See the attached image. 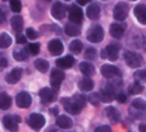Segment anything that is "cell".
I'll return each instance as SVG.
<instances>
[{
    "label": "cell",
    "mask_w": 146,
    "mask_h": 132,
    "mask_svg": "<svg viewBox=\"0 0 146 132\" xmlns=\"http://www.w3.org/2000/svg\"><path fill=\"white\" fill-rule=\"evenodd\" d=\"M86 98L85 95L76 94L72 98H63L62 99V104H63L64 109L69 113V114H78L81 113V110L85 108L86 104Z\"/></svg>",
    "instance_id": "1"
},
{
    "label": "cell",
    "mask_w": 146,
    "mask_h": 132,
    "mask_svg": "<svg viewBox=\"0 0 146 132\" xmlns=\"http://www.w3.org/2000/svg\"><path fill=\"white\" fill-rule=\"evenodd\" d=\"M124 60H126V63L131 68H139L144 63V59H142V56L140 54L135 53V51H129V50L124 53Z\"/></svg>",
    "instance_id": "2"
},
{
    "label": "cell",
    "mask_w": 146,
    "mask_h": 132,
    "mask_svg": "<svg viewBox=\"0 0 146 132\" xmlns=\"http://www.w3.org/2000/svg\"><path fill=\"white\" fill-rule=\"evenodd\" d=\"M45 123H46L45 117L42 114H40V113H32L28 117V126L35 131H40L45 126Z\"/></svg>",
    "instance_id": "3"
},
{
    "label": "cell",
    "mask_w": 146,
    "mask_h": 132,
    "mask_svg": "<svg viewBox=\"0 0 146 132\" xmlns=\"http://www.w3.org/2000/svg\"><path fill=\"white\" fill-rule=\"evenodd\" d=\"M101 58H108L109 60L115 62L117 59L119 58V48L115 45V44H110L108 45L105 49L101 50Z\"/></svg>",
    "instance_id": "4"
},
{
    "label": "cell",
    "mask_w": 146,
    "mask_h": 132,
    "mask_svg": "<svg viewBox=\"0 0 146 132\" xmlns=\"http://www.w3.org/2000/svg\"><path fill=\"white\" fill-rule=\"evenodd\" d=\"M104 38V30L100 26H92L87 32V40L90 42H100Z\"/></svg>",
    "instance_id": "5"
},
{
    "label": "cell",
    "mask_w": 146,
    "mask_h": 132,
    "mask_svg": "<svg viewBox=\"0 0 146 132\" xmlns=\"http://www.w3.org/2000/svg\"><path fill=\"white\" fill-rule=\"evenodd\" d=\"M32 103V98L28 94L27 91H21L19 94H17L15 96V104L18 108H22V109H27L28 107Z\"/></svg>",
    "instance_id": "6"
},
{
    "label": "cell",
    "mask_w": 146,
    "mask_h": 132,
    "mask_svg": "<svg viewBox=\"0 0 146 132\" xmlns=\"http://www.w3.org/2000/svg\"><path fill=\"white\" fill-rule=\"evenodd\" d=\"M21 122V118L18 115H5L3 118V123H4V127L10 132H15L18 131V125Z\"/></svg>",
    "instance_id": "7"
},
{
    "label": "cell",
    "mask_w": 146,
    "mask_h": 132,
    "mask_svg": "<svg viewBox=\"0 0 146 132\" xmlns=\"http://www.w3.org/2000/svg\"><path fill=\"white\" fill-rule=\"evenodd\" d=\"M128 15V5L126 3H118L113 9V17L117 21H124Z\"/></svg>",
    "instance_id": "8"
},
{
    "label": "cell",
    "mask_w": 146,
    "mask_h": 132,
    "mask_svg": "<svg viewBox=\"0 0 146 132\" xmlns=\"http://www.w3.org/2000/svg\"><path fill=\"white\" fill-rule=\"evenodd\" d=\"M68 17L72 23L78 25V23H81L83 19V12L78 5H71V7H69V12H68Z\"/></svg>",
    "instance_id": "9"
},
{
    "label": "cell",
    "mask_w": 146,
    "mask_h": 132,
    "mask_svg": "<svg viewBox=\"0 0 146 132\" xmlns=\"http://www.w3.org/2000/svg\"><path fill=\"white\" fill-rule=\"evenodd\" d=\"M38 96H40L41 101L44 104H50L54 100L56 99V92L54 91L53 89H49V87H44V89L40 90L38 92Z\"/></svg>",
    "instance_id": "10"
},
{
    "label": "cell",
    "mask_w": 146,
    "mask_h": 132,
    "mask_svg": "<svg viewBox=\"0 0 146 132\" xmlns=\"http://www.w3.org/2000/svg\"><path fill=\"white\" fill-rule=\"evenodd\" d=\"M66 12H67L66 4H63L60 1H55L53 4V7H51V15H53V18H55L58 21L63 19L64 15H66Z\"/></svg>",
    "instance_id": "11"
},
{
    "label": "cell",
    "mask_w": 146,
    "mask_h": 132,
    "mask_svg": "<svg viewBox=\"0 0 146 132\" xmlns=\"http://www.w3.org/2000/svg\"><path fill=\"white\" fill-rule=\"evenodd\" d=\"M100 71H101V74H103L105 78H108V80L121 76V71H119V68L111 66V64H104V66L101 67Z\"/></svg>",
    "instance_id": "12"
},
{
    "label": "cell",
    "mask_w": 146,
    "mask_h": 132,
    "mask_svg": "<svg viewBox=\"0 0 146 132\" xmlns=\"http://www.w3.org/2000/svg\"><path fill=\"white\" fill-rule=\"evenodd\" d=\"M64 80V72H62L60 69H53L50 76V84L55 90H58L60 87L62 82Z\"/></svg>",
    "instance_id": "13"
},
{
    "label": "cell",
    "mask_w": 146,
    "mask_h": 132,
    "mask_svg": "<svg viewBox=\"0 0 146 132\" xmlns=\"http://www.w3.org/2000/svg\"><path fill=\"white\" fill-rule=\"evenodd\" d=\"M48 49L51 55H60L64 50V46H63V42H62L59 38H53V40L48 44Z\"/></svg>",
    "instance_id": "14"
},
{
    "label": "cell",
    "mask_w": 146,
    "mask_h": 132,
    "mask_svg": "<svg viewBox=\"0 0 146 132\" xmlns=\"http://www.w3.org/2000/svg\"><path fill=\"white\" fill-rule=\"evenodd\" d=\"M100 100L104 103H111L114 99H115V92H114V89L110 86H105L101 89L100 91Z\"/></svg>",
    "instance_id": "15"
},
{
    "label": "cell",
    "mask_w": 146,
    "mask_h": 132,
    "mask_svg": "<svg viewBox=\"0 0 146 132\" xmlns=\"http://www.w3.org/2000/svg\"><path fill=\"white\" fill-rule=\"evenodd\" d=\"M23 74V71L21 68H13L12 71L9 72V73L5 76V81L8 82V84H17L18 81L21 80V77H22Z\"/></svg>",
    "instance_id": "16"
},
{
    "label": "cell",
    "mask_w": 146,
    "mask_h": 132,
    "mask_svg": "<svg viewBox=\"0 0 146 132\" xmlns=\"http://www.w3.org/2000/svg\"><path fill=\"white\" fill-rule=\"evenodd\" d=\"M133 13H135V17L137 18V21H139L141 25H146V5L145 4L136 5Z\"/></svg>",
    "instance_id": "17"
},
{
    "label": "cell",
    "mask_w": 146,
    "mask_h": 132,
    "mask_svg": "<svg viewBox=\"0 0 146 132\" xmlns=\"http://www.w3.org/2000/svg\"><path fill=\"white\" fill-rule=\"evenodd\" d=\"M55 64L59 67V68L69 69V68H72L73 64H74V58H73L72 55H67V56H64V58L56 59Z\"/></svg>",
    "instance_id": "18"
},
{
    "label": "cell",
    "mask_w": 146,
    "mask_h": 132,
    "mask_svg": "<svg viewBox=\"0 0 146 132\" xmlns=\"http://www.w3.org/2000/svg\"><path fill=\"white\" fill-rule=\"evenodd\" d=\"M100 7H99L98 4H90L87 7V9H86V15H87V18H90V19L95 21L98 19L99 17H100Z\"/></svg>",
    "instance_id": "19"
},
{
    "label": "cell",
    "mask_w": 146,
    "mask_h": 132,
    "mask_svg": "<svg viewBox=\"0 0 146 132\" xmlns=\"http://www.w3.org/2000/svg\"><path fill=\"white\" fill-rule=\"evenodd\" d=\"M109 32H110V36L114 38H122L124 35V26L119 25V23H113L109 28Z\"/></svg>",
    "instance_id": "20"
},
{
    "label": "cell",
    "mask_w": 146,
    "mask_h": 132,
    "mask_svg": "<svg viewBox=\"0 0 146 132\" xmlns=\"http://www.w3.org/2000/svg\"><path fill=\"white\" fill-rule=\"evenodd\" d=\"M104 114H105L111 122H119V119H121V113L114 107H106L105 109H104Z\"/></svg>",
    "instance_id": "21"
},
{
    "label": "cell",
    "mask_w": 146,
    "mask_h": 132,
    "mask_svg": "<svg viewBox=\"0 0 146 132\" xmlns=\"http://www.w3.org/2000/svg\"><path fill=\"white\" fill-rule=\"evenodd\" d=\"M56 126L63 128V130H69L73 126V121L68 115H59V117L56 118Z\"/></svg>",
    "instance_id": "22"
},
{
    "label": "cell",
    "mask_w": 146,
    "mask_h": 132,
    "mask_svg": "<svg viewBox=\"0 0 146 132\" xmlns=\"http://www.w3.org/2000/svg\"><path fill=\"white\" fill-rule=\"evenodd\" d=\"M80 71L82 72V74H85L86 77H90L95 73V67H94L90 62H81L80 63Z\"/></svg>",
    "instance_id": "23"
},
{
    "label": "cell",
    "mask_w": 146,
    "mask_h": 132,
    "mask_svg": "<svg viewBox=\"0 0 146 132\" xmlns=\"http://www.w3.org/2000/svg\"><path fill=\"white\" fill-rule=\"evenodd\" d=\"M23 18L21 15H14V17L10 19V25H12V28L17 33H21V31L23 30Z\"/></svg>",
    "instance_id": "24"
},
{
    "label": "cell",
    "mask_w": 146,
    "mask_h": 132,
    "mask_svg": "<svg viewBox=\"0 0 146 132\" xmlns=\"http://www.w3.org/2000/svg\"><path fill=\"white\" fill-rule=\"evenodd\" d=\"M94 81L91 78H88V77H85V78H82L80 82H78V87H80L81 91H91V90L94 89Z\"/></svg>",
    "instance_id": "25"
},
{
    "label": "cell",
    "mask_w": 146,
    "mask_h": 132,
    "mask_svg": "<svg viewBox=\"0 0 146 132\" xmlns=\"http://www.w3.org/2000/svg\"><path fill=\"white\" fill-rule=\"evenodd\" d=\"M12 105V98L7 94V92H1L0 94V109L7 110Z\"/></svg>",
    "instance_id": "26"
},
{
    "label": "cell",
    "mask_w": 146,
    "mask_h": 132,
    "mask_svg": "<svg viewBox=\"0 0 146 132\" xmlns=\"http://www.w3.org/2000/svg\"><path fill=\"white\" fill-rule=\"evenodd\" d=\"M64 31H66L67 35L72 36V37H74V36H78L81 33L80 26L74 25V23H68V25H66V28H64Z\"/></svg>",
    "instance_id": "27"
},
{
    "label": "cell",
    "mask_w": 146,
    "mask_h": 132,
    "mask_svg": "<svg viewBox=\"0 0 146 132\" xmlns=\"http://www.w3.org/2000/svg\"><path fill=\"white\" fill-rule=\"evenodd\" d=\"M82 49H83V44L80 40H73L69 44V50H71L72 54H81Z\"/></svg>",
    "instance_id": "28"
},
{
    "label": "cell",
    "mask_w": 146,
    "mask_h": 132,
    "mask_svg": "<svg viewBox=\"0 0 146 132\" xmlns=\"http://www.w3.org/2000/svg\"><path fill=\"white\" fill-rule=\"evenodd\" d=\"M13 58L18 62H22V60H26L28 58V54H27V50L26 49H15L13 51Z\"/></svg>",
    "instance_id": "29"
},
{
    "label": "cell",
    "mask_w": 146,
    "mask_h": 132,
    "mask_svg": "<svg viewBox=\"0 0 146 132\" xmlns=\"http://www.w3.org/2000/svg\"><path fill=\"white\" fill-rule=\"evenodd\" d=\"M12 45V37L8 33H0V49H7Z\"/></svg>",
    "instance_id": "30"
},
{
    "label": "cell",
    "mask_w": 146,
    "mask_h": 132,
    "mask_svg": "<svg viewBox=\"0 0 146 132\" xmlns=\"http://www.w3.org/2000/svg\"><path fill=\"white\" fill-rule=\"evenodd\" d=\"M35 67H36L37 71L45 73V72L49 69V62L45 60V59H36L35 60Z\"/></svg>",
    "instance_id": "31"
},
{
    "label": "cell",
    "mask_w": 146,
    "mask_h": 132,
    "mask_svg": "<svg viewBox=\"0 0 146 132\" xmlns=\"http://www.w3.org/2000/svg\"><path fill=\"white\" fill-rule=\"evenodd\" d=\"M142 91H144V87H142V85H140L139 82H135V84L129 85V87H128V92L131 95H139V94H141Z\"/></svg>",
    "instance_id": "32"
},
{
    "label": "cell",
    "mask_w": 146,
    "mask_h": 132,
    "mask_svg": "<svg viewBox=\"0 0 146 132\" xmlns=\"http://www.w3.org/2000/svg\"><path fill=\"white\" fill-rule=\"evenodd\" d=\"M132 108L137 110H141V112H145L146 110V101L144 99H135L132 101Z\"/></svg>",
    "instance_id": "33"
},
{
    "label": "cell",
    "mask_w": 146,
    "mask_h": 132,
    "mask_svg": "<svg viewBox=\"0 0 146 132\" xmlns=\"http://www.w3.org/2000/svg\"><path fill=\"white\" fill-rule=\"evenodd\" d=\"M9 7L14 13H19L22 9V3L21 0H9Z\"/></svg>",
    "instance_id": "34"
},
{
    "label": "cell",
    "mask_w": 146,
    "mask_h": 132,
    "mask_svg": "<svg viewBox=\"0 0 146 132\" xmlns=\"http://www.w3.org/2000/svg\"><path fill=\"white\" fill-rule=\"evenodd\" d=\"M129 114H131L132 118H135V119H142V118H145V112L137 110L132 107H131V109H129Z\"/></svg>",
    "instance_id": "35"
},
{
    "label": "cell",
    "mask_w": 146,
    "mask_h": 132,
    "mask_svg": "<svg viewBox=\"0 0 146 132\" xmlns=\"http://www.w3.org/2000/svg\"><path fill=\"white\" fill-rule=\"evenodd\" d=\"M96 54H98L96 49L88 48V49H86V51H85V58L88 59V60H94V59H96Z\"/></svg>",
    "instance_id": "36"
},
{
    "label": "cell",
    "mask_w": 146,
    "mask_h": 132,
    "mask_svg": "<svg viewBox=\"0 0 146 132\" xmlns=\"http://www.w3.org/2000/svg\"><path fill=\"white\" fill-rule=\"evenodd\" d=\"M87 100H88V103H90V104L94 105V107H98V105L100 104V101H101V100H100V95L96 94V92H95V94H91L90 96H88Z\"/></svg>",
    "instance_id": "37"
},
{
    "label": "cell",
    "mask_w": 146,
    "mask_h": 132,
    "mask_svg": "<svg viewBox=\"0 0 146 132\" xmlns=\"http://www.w3.org/2000/svg\"><path fill=\"white\" fill-rule=\"evenodd\" d=\"M26 37L30 38V40H36V38L38 37V33L36 30H33V28H27L26 30Z\"/></svg>",
    "instance_id": "38"
},
{
    "label": "cell",
    "mask_w": 146,
    "mask_h": 132,
    "mask_svg": "<svg viewBox=\"0 0 146 132\" xmlns=\"http://www.w3.org/2000/svg\"><path fill=\"white\" fill-rule=\"evenodd\" d=\"M28 51H30L32 55H37L38 51H40V44H36V42H32L28 45Z\"/></svg>",
    "instance_id": "39"
},
{
    "label": "cell",
    "mask_w": 146,
    "mask_h": 132,
    "mask_svg": "<svg viewBox=\"0 0 146 132\" xmlns=\"http://www.w3.org/2000/svg\"><path fill=\"white\" fill-rule=\"evenodd\" d=\"M135 78L137 81H141V82H146V71H137L135 73Z\"/></svg>",
    "instance_id": "40"
},
{
    "label": "cell",
    "mask_w": 146,
    "mask_h": 132,
    "mask_svg": "<svg viewBox=\"0 0 146 132\" xmlns=\"http://www.w3.org/2000/svg\"><path fill=\"white\" fill-rule=\"evenodd\" d=\"M115 99L118 100L119 103H122V104H123V103H126V101H127V95H126V94H123V92H119V94H117V95H115Z\"/></svg>",
    "instance_id": "41"
},
{
    "label": "cell",
    "mask_w": 146,
    "mask_h": 132,
    "mask_svg": "<svg viewBox=\"0 0 146 132\" xmlns=\"http://www.w3.org/2000/svg\"><path fill=\"white\" fill-rule=\"evenodd\" d=\"M95 132H111V130L109 126H99L95 130Z\"/></svg>",
    "instance_id": "42"
},
{
    "label": "cell",
    "mask_w": 146,
    "mask_h": 132,
    "mask_svg": "<svg viewBox=\"0 0 146 132\" xmlns=\"http://www.w3.org/2000/svg\"><path fill=\"white\" fill-rule=\"evenodd\" d=\"M26 40H27V37L26 36H23V35H21V33H18L17 35V44H26Z\"/></svg>",
    "instance_id": "43"
},
{
    "label": "cell",
    "mask_w": 146,
    "mask_h": 132,
    "mask_svg": "<svg viewBox=\"0 0 146 132\" xmlns=\"http://www.w3.org/2000/svg\"><path fill=\"white\" fill-rule=\"evenodd\" d=\"M7 66H8L7 58H4V56H0V71H1V69H4Z\"/></svg>",
    "instance_id": "44"
},
{
    "label": "cell",
    "mask_w": 146,
    "mask_h": 132,
    "mask_svg": "<svg viewBox=\"0 0 146 132\" xmlns=\"http://www.w3.org/2000/svg\"><path fill=\"white\" fill-rule=\"evenodd\" d=\"M5 19H7V14L4 13V10L3 9H0V26L5 22Z\"/></svg>",
    "instance_id": "45"
},
{
    "label": "cell",
    "mask_w": 146,
    "mask_h": 132,
    "mask_svg": "<svg viewBox=\"0 0 146 132\" xmlns=\"http://www.w3.org/2000/svg\"><path fill=\"white\" fill-rule=\"evenodd\" d=\"M139 130H140V132H146V125L145 123H141V125L139 126Z\"/></svg>",
    "instance_id": "46"
},
{
    "label": "cell",
    "mask_w": 146,
    "mask_h": 132,
    "mask_svg": "<svg viewBox=\"0 0 146 132\" xmlns=\"http://www.w3.org/2000/svg\"><path fill=\"white\" fill-rule=\"evenodd\" d=\"M91 0H77V3L80 5H85V4H87V3H90Z\"/></svg>",
    "instance_id": "47"
},
{
    "label": "cell",
    "mask_w": 146,
    "mask_h": 132,
    "mask_svg": "<svg viewBox=\"0 0 146 132\" xmlns=\"http://www.w3.org/2000/svg\"><path fill=\"white\" fill-rule=\"evenodd\" d=\"M50 113H51V114L58 115V108H53V109H50Z\"/></svg>",
    "instance_id": "48"
},
{
    "label": "cell",
    "mask_w": 146,
    "mask_h": 132,
    "mask_svg": "<svg viewBox=\"0 0 146 132\" xmlns=\"http://www.w3.org/2000/svg\"><path fill=\"white\" fill-rule=\"evenodd\" d=\"M131 1H136V0H131Z\"/></svg>",
    "instance_id": "49"
},
{
    "label": "cell",
    "mask_w": 146,
    "mask_h": 132,
    "mask_svg": "<svg viewBox=\"0 0 146 132\" xmlns=\"http://www.w3.org/2000/svg\"><path fill=\"white\" fill-rule=\"evenodd\" d=\"M64 1H69V0H64Z\"/></svg>",
    "instance_id": "50"
},
{
    "label": "cell",
    "mask_w": 146,
    "mask_h": 132,
    "mask_svg": "<svg viewBox=\"0 0 146 132\" xmlns=\"http://www.w3.org/2000/svg\"><path fill=\"white\" fill-rule=\"evenodd\" d=\"M3 1H5V0H3Z\"/></svg>",
    "instance_id": "51"
},
{
    "label": "cell",
    "mask_w": 146,
    "mask_h": 132,
    "mask_svg": "<svg viewBox=\"0 0 146 132\" xmlns=\"http://www.w3.org/2000/svg\"><path fill=\"white\" fill-rule=\"evenodd\" d=\"M145 49H146V48H145Z\"/></svg>",
    "instance_id": "52"
}]
</instances>
